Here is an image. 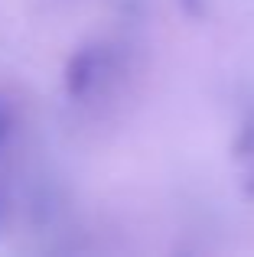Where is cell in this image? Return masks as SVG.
Listing matches in <instances>:
<instances>
[{
    "mask_svg": "<svg viewBox=\"0 0 254 257\" xmlns=\"http://www.w3.org/2000/svg\"><path fill=\"white\" fill-rule=\"evenodd\" d=\"M13 131H17V111H13L10 98H0V150L10 144Z\"/></svg>",
    "mask_w": 254,
    "mask_h": 257,
    "instance_id": "obj_2",
    "label": "cell"
},
{
    "mask_svg": "<svg viewBox=\"0 0 254 257\" xmlns=\"http://www.w3.org/2000/svg\"><path fill=\"white\" fill-rule=\"evenodd\" d=\"M7 218H10V195H7V189L0 186V231H4Z\"/></svg>",
    "mask_w": 254,
    "mask_h": 257,
    "instance_id": "obj_3",
    "label": "cell"
},
{
    "mask_svg": "<svg viewBox=\"0 0 254 257\" xmlns=\"http://www.w3.org/2000/svg\"><path fill=\"white\" fill-rule=\"evenodd\" d=\"M108 72V56L98 46H82L65 65V94L72 101H85Z\"/></svg>",
    "mask_w": 254,
    "mask_h": 257,
    "instance_id": "obj_1",
    "label": "cell"
}]
</instances>
